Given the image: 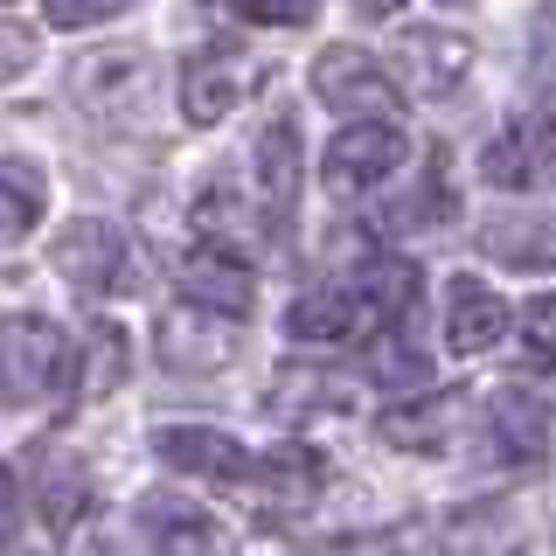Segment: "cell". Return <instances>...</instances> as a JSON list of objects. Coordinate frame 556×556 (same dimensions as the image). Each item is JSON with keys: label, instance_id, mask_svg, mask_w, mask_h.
I'll list each match as a JSON object with an SVG mask.
<instances>
[{"label": "cell", "instance_id": "obj_27", "mask_svg": "<svg viewBox=\"0 0 556 556\" xmlns=\"http://www.w3.org/2000/svg\"><path fill=\"white\" fill-rule=\"evenodd\" d=\"M521 348H529L535 362H556V292L521 306Z\"/></svg>", "mask_w": 556, "mask_h": 556}, {"label": "cell", "instance_id": "obj_31", "mask_svg": "<svg viewBox=\"0 0 556 556\" xmlns=\"http://www.w3.org/2000/svg\"><path fill=\"white\" fill-rule=\"evenodd\" d=\"M35 63V28L28 22H0V84H14Z\"/></svg>", "mask_w": 556, "mask_h": 556}, {"label": "cell", "instance_id": "obj_20", "mask_svg": "<svg viewBox=\"0 0 556 556\" xmlns=\"http://www.w3.org/2000/svg\"><path fill=\"white\" fill-rule=\"evenodd\" d=\"M480 251L501 257V265H515V271H549L556 265V223H543V216H494V223H480Z\"/></svg>", "mask_w": 556, "mask_h": 556}, {"label": "cell", "instance_id": "obj_3", "mask_svg": "<svg viewBox=\"0 0 556 556\" xmlns=\"http://www.w3.org/2000/svg\"><path fill=\"white\" fill-rule=\"evenodd\" d=\"M313 98L334 104V112H355V126H390V112L404 104L396 77L355 42H334L313 56Z\"/></svg>", "mask_w": 556, "mask_h": 556}, {"label": "cell", "instance_id": "obj_16", "mask_svg": "<svg viewBox=\"0 0 556 556\" xmlns=\"http://www.w3.org/2000/svg\"><path fill=\"white\" fill-rule=\"evenodd\" d=\"M501 334H508V300L480 278H452V300H445V341L452 355H486Z\"/></svg>", "mask_w": 556, "mask_h": 556}, {"label": "cell", "instance_id": "obj_25", "mask_svg": "<svg viewBox=\"0 0 556 556\" xmlns=\"http://www.w3.org/2000/svg\"><path fill=\"white\" fill-rule=\"evenodd\" d=\"M42 515L49 529H77L84 515H91V473H84V459H49L42 466Z\"/></svg>", "mask_w": 556, "mask_h": 556}, {"label": "cell", "instance_id": "obj_7", "mask_svg": "<svg viewBox=\"0 0 556 556\" xmlns=\"http://www.w3.org/2000/svg\"><path fill=\"white\" fill-rule=\"evenodd\" d=\"M251 91V70L237 49H188L181 56V118L188 126H216L223 112H237V98Z\"/></svg>", "mask_w": 556, "mask_h": 556}, {"label": "cell", "instance_id": "obj_5", "mask_svg": "<svg viewBox=\"0 0 556 556\" xmlns=\"http://www.w3.org/2000/svg\"><path fill=\"white\" fill-rule=\"evenodd\" d=\"M404 132L396 126H348L327 139V161H320V181H327V195H341V202H355V195H369V188H382L396 167H404Z\"/></svg>", "mask_w": 556, "mask_h": 556}, {"label": "cell", "instance_id": "obj_11", "mask_svg": "<svg viewBox=\"0 0 556 556\" xmlns=\"http://www.w3.org/2000/svg\"><path fill=\"white\" fill-rule=\"evenodd\" d=\"M188 223H195V237H202V251H223V257H237V251H251L257 237L271 230V216L257 208L251 195H237L230 181H216V188H202L195 202H188Z\"/></svg>", "mask_w": 556, "mask_h": 556}, {"label": "cell", "instance_id": "obj_18", "mask_svg": "<svg viewBox=\"0 0 556 556\" xmlns=\"http://www.w3.org/2000/svg\"><path fill=\"white\" fill-rule=\"evenodd\" d=\"M257 486L265 501H278V508H306L313 494H320V452H306V445H271L265 459H251V473H243Z\"/></svg>", "mask_w": 556, "mask_h": 556}, {"label": "cell", "instance_id": "obj_2", "mask_svg": "<svg viewBox=\"0 0 556 556\" xmlns=\"http://www.w3.org/2000/svg\"><path fill=\"white\" fill-rule=\"evenodd\" d=\"M56 271L70 278V292H84V300H112V292H132L139 286V251L132 237L118 230V223L104 216H77L70 230L56 237Z\"/></svg>", "mask_w": 556, "mask_h": 556}, {"label": "cell", "instance_id": "obj_29", "mask_svg": "<svg viewBox=\"0 0 556 556\" xmlns=\"http://www.w3.org/2000/svg\"><path fill=\"white\" fill-rule=\"evenodd\" d=\"M243 22H265V28H306L320 14V0H237Z\"/></svg>", "mask_w": 556, "mask_h": 556}, {"label": "cell", "instance_id": "obj_30", "mask_svg": "<svg viewBox=\"0 0 556 556\" xmlns=\"http://www.w3.org/2000/svg\"><path fill=\"white\" fill-rule=\"evenodd\" d=\"M376 376L382 382H396V390H425V355H410V348H396V341H382L376 348Z\"/></svg>", "mask_w": 556, "mask_h": 556}, {"label": "cell", "instance_id": "obj_13", "mask_svg": "<svg viewBox=\"0 0 556 556\" xmlns=\"http://www.w3.org/2000/svg\"><path fill=\"white\" fill-rule=\"evenodd\" d=\"M425 543L439 556H521L529 549V521L515 508H466V515L439 521Z\"/></svg>", "mask_w": 556, "mask_h": 556}, {"label": "cell", "instance_id": "obj_14", "mask_svg": "<svg viewBox=\"0 0 556 556\" xmlns=\"http://www.w3.org/2000/svg\"><path fill=\"white\" fill-rule=\"evenodd\" d=\"M251 181H257V208H265L271 223L292 216V202H300V126H292V118H271V126L257 132Z\"/></svg>", "mask_w": 556, "mask_h": 556}, {"label": "cell", "instance_id": "obj_17", "mask_svg": "<svg viewBox=\"0 0 556 556\" xmlns=\"http://www.w3.org/2000/svg\"><path fill=\"white\" fill-rule=\"evenodd\" d=\"M161 355H167V369H188V376H202V369H223V362L237 355V334H230V320H195V313H174V320L161 327Z\"/></svg>", "mask_w": 556, "mask_h": 556}, {"label": "cell", "instance_id": "obj_34", "mask_svg": "<svg viewBox=\"0 0 556 556\" xmlns=\"http://www.w3.org/2000/svg\"><path fill=\"white\" fill-rule=\"evenodd\" d=\"M202 8H237V0H202Z\"/></svg>", "mask_w": 556, "mask_h": 556}, {"label": "cell", "instance_id": "obj_12", "mask_svg": "<svg viewBox=\"0 0 556 556\" xmlns=\"http://www.w3.org/2000/svg\"><path fill=\"white\" fill-rule=\"evenodd\" d=\"M153 452H161L174 473H202V480H243L251 473V452L230 431H208V425H161L153 431Z\"/></svg>", "mask_w": 556, "mask_h": 556}, {"label": "cell", "instance_id": "obj_19", "mask_svg": "<svg viewBox=\"0 0 556 556\" xmlns=\"http://www.w3.org/2000/svg\"><path fill=\"white\" fill-rule=\"evenodd\" d=\"M376 431L396 452H445V439L459 431V396H417L404 410H382Z\"/></svg>", "mask_w": 556, "mask_h": 556}, {"label": "cell", "instance_id": "obj_15", "mask_svg": "<svg viewBox=\"0 0 556 556\" xmlns=\"http://www.w3.org/2000/svg\"><path fill=\"white\" fill-rule=\"evenodd\" d=\"M486 431H494V445L508 452V459L535 466L549 452V404L535 390H515V382H501L494 396H486Z\"/></svg>", "mask_w": 556, "mask_h": 556}, {"label": "cell", "instance_id": "obj_21", "mask_svg": "<svg viewBox=\"0 0 556 556\" xmlns=\"http://www.w3.org/2000/svg\"><path fill=\"white\" fill-rule=\"evenodd\" d=\"M147 543H153V556H223V549H230V535H223L208 515H195V508L147 501Z\"/></svg>", "mask_w": 556, "mask_h": 556}, {"label": "cell", "instance_id": "obj_4", "mask_svg": "<svg viewBox=\"0 0 556 556\" xmlns=\"http://www.w3.org/2000/svg\"><path fill=\"white\" fill-rule=\"evenodd\" d=\"M70 91L91 118H147L153 112V63L132 49H91L70 77Z\"/></svg>", "mask_w": 556, "mask_h": 556}, {"label": "cell", "instance_id": "obj_23", "mask_svg": "<svg viewBox=\"0 0 556 556\" xmlns=\"http://www.w3.org/2000/svg\"><path fill=\"white\" fill-rule=\"evenodd\" d=\"M70 382H77L84 396H112L118 382H126V334H118L112 320H98L91 334H84V348H77V362H70Z\"/></svg>", "mask_w": 556, "mask_h": 556}, {"label": "cell", "instance_id": "obj_8", "mask_svg": "<svg viewBox=\"0 0 556 556\" xmlns=\"http://www.w3.org/2000/svg\"><path fill=\"white\" fill-rule=\"evenodd\" d=\"M174 286H181V300L195 313H216V320H243L257 300V278L243 257H223V251H195L181 257V271H174Z\"/></svg>", "mask_w": 556, "mask_h": 556}, {"label": "cell", "instance_id": "obj_32", "mask_svg": "<svg viewBox=\"0 0 556 556\" xmlns=\"http://www.w3.org/2000/svg\"><path fill=\"white\" fill-rule=\"evenodd\" d=\"M14 535V473H0V543Z\"/></svg>", "mask_w": 556, "mask_h": 556}, {"label": "cell", "instance_id": "obj_24", "mask_svg": "<svg viewBox=\"0 0 556 556\" xmlns=\"http://www.w3.org/2000/svg\"><path fill=\"white\" fill-rule=\"evenodd\" d=\"M417 286H425V271L410 265V257H369L355 278V292L369 300L376 320H404V313L417 306Z\"/></svg>", "mask_w": 556, "mask_h": 556}, {"label": "cell", "instance_id": "obj_33", "mask_svg": "<svg viewBox=\"0 0 556 556\" xmlns=\"http://www.w3.org/2000/svg\"><path fill=\"white\" fill-rule=\"evenodd\" d=\"M355 8H362V14H369V22H390V14H396V8H404V0H355Z\"/></svg>", "mask_w": 556, "mask_h": 556}, {"label": "cell", "instance_id": "obj_26", "mask_svg": "<svg viewBox=\"0 0 556 556\" xmlns=\"http://www.w3.org/2000/svg\"><path fill=\"white\" fill-rule=\"evenodd\" d=\"M348 390L341 376H320V369H286L278 376V410H341Z\"/></svg>", "mask_w": 556, "mask_h": 556}, {"label": "cell", "instance_id": "obj_22", "mask_svg": "<svg viewBox=\"0 0 556 556\" xmlns=\"http://www.w3.org/2000/svg\"><path fill=\"white\" fill-rule=\"evenodd\" d=\"M49 208V181L28 161H0V243H22Z\"/></svg>", "mask_w": 556, "mask_h": 556}, {"label": "cell", "instance_id": "obj_10", "mask_svg": "<svg viewBox=\"0 0 556 556\" xmlns=\"http://www.w3.org/2000/svg\"><path fill=\"white\" fill-rule=\"evenodd\" d=\"M376 327L369 300L355 286H320V292H300L286 306V334L292 341H313V348H334V341H362Z\"/></svg>", "mask_w": 556, "mask_h": 556}, {"label": "cell", "instance_id": "obj_6", "mask_svg": "<svg viewBox=\"0 0 556 556\" xmlns=\"http://www.w3.org/2000/svg\"><path fill=\"white\" fill-rule=\"evenodd\" d=\"M480 174L494 188H515V195H535V188L556 181V118L543 112H521L494 147L480 153Z\"/></svg>", "mask_w": 556, "mask_h": 556}, {"label": "cell", "instance_id": "obj_1", "mask_svg": "<svg viewBox=\"0 0 556 556\" xmlns=\"http://www.w3.org/2000/svg\"><path fill=\"white\" fill-rule=\"evenodd\" d=\"M70 362H77V348H70L49 320H0V396L8 404H42V396H56L70 382Z\"/></svg>", "mask_w": 556, "mask_h": 556}, {"label": "cell", "instance_id": "obj_28", "mask_svg": "<svg viewBox=\"0 0 556 556\" xmlns=\"http://www.w3.org/2000/svg\"><path fill=\"white\" fill-rule=\"evenodd\" d=\"M132 0H49V28H98V22H112V14H126Z\"/></svg>", "mask_w": 556, "mask_h": 556}, {"label": "cell", "instance_id": "obj_9", "mask_svg": "<svg viewBox=\"0 0 556 556\" xmlns=\"http://www.w3.org/2000/svg\"><path fill=\"white\" fill-rule=\"evenodd\" d=\"M396 70H404L410 91L425 98H445L466 84V70H473V42L452 28H404V42H396Z\"/></svg>", "mask_w": 556, "mask_h": 556}]
</instances>
